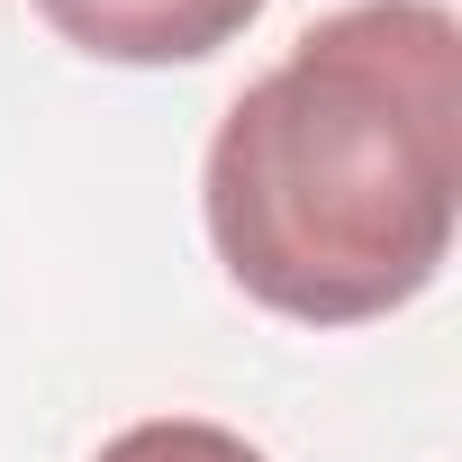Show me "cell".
Masks as SVG:
<instances>
[{"mask_svg": "<svg viewBox=\"0 0 462 462\" xmlns=\"http://www.w3.org/2000/svg\"><path fill=\"white\" fill-rule=\"evenodd\" d=\"M462 208V19L345 0L226 100L199 217L254 309L372 327L435 291Z\"/></svg>", "mask_w": 462, "mask_h": 462, "instance_id": "6da1fadb", "label": "cell"}, {"mask_svg": "<svg viewBox=\"0 0 462 462\" xmlns=\"http://www.w3.org/2000/svg\"><path fill=\"white\" fill-rule=\"evenodd\" d=\"M46 28L100 64H199L217 46H236L254 19H263V0H37Z\"/></svg>", "mask_w": 462, "mask_h": 462, "instance_id": "7a4b0ae2", "label": "cell"}, {"mask_svg": "<svg viewBox=\"0 0 462 462\" xmlns=\"http://www.w3.org/2000/svg\"><path fill=\"white\" fill-rule=\"evenodd\" d=\"M91 462H263V453L217 417H145V426L109 435Z\"/></svg>", "mask_w": 462, "mask_h": 462, "instance_id": "3957f363", "label": "cell"}]
</instances>
